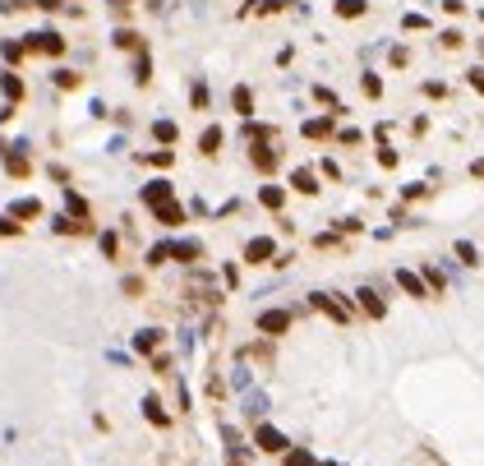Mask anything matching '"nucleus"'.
Here are the masks:
<instances>
[{
  "mask_svg": "<svg viewBox=\"0 0 484 466\" xmlns=\"http://www.w3.org/2000/svg\"><path fill=\"white\" fill-rule=\"evenodd\" d=\"M19 47H23V56H65V37L56 28H42V32H28Z\"/></svg>",
  "mask_w": 484,
  "mask_h": 466,
  "instance_id": "1",
  "label": "nucleus"
},
{
  "mask_svg": "<svg viewBox=\"0 0 484 466\" xmlns=\"http://www.w3.org/2000/svg\"><path fill=\"white\" fill-rule=\"evenodd\" d=\"M314 310H323L328 319H337V324H350V305H341V300L328 295V291H314Z\"/></svg>",
  "mask_w": 484,
  "mask_h": 466,
  "instance_id": "2",
  "label": "nucleus"
},
{
  "mask_svg": "<svg viewBox=\"0 0 484 466\" xmlns=\"http://www.w3.org/2000/svg\"><path fill=\"white\" fill-rule=\"evenodd\" d=\"M291 328V314L286 310H268V314H258V332H268V337H282Z\"/></svg>",
  "mask_w": 484,
  "mask_h": 466,
  "instance_id": "3",
  "label": "nucleus"
},
{
  "mask_svg": "<svg viewBox=\"0 0 484 466\" xmlns=\"http://www.w3.org/2000/svg\"><path fill=\"white\" fill-rule=\"evenodd\" d=\"M273 254H277V245H273V240H268V235H254V240L244 245V264H268Z\"/></svg>",
  "mask_w": 484,
  "mask_h": 466,
  "instance_id": "4",
  "label": "nucleus"
},
{
  "mask_svg": "<svg viewBox=\"0 0 484 466\" xmlns=\"http://www.w3.org/2000/svg\"><path fill=\"white\" fill-rule=\"evenodd\" d=\"M254 443H258L263 452H286V438L277 434L273 425H258V430H254Z\"/></svg>",
  "mask_w": 484,
  "mask_h": 466,
  "instance_id": "5",
  "label": "nucleus"
},
{
  "mask_svg": "<svg viewBox=\"0 0 484 466\" xmlns=\"http://www.w3.org/2000/svg\"><path fill=\"white\" fill-rule=\"evenodd\" d=\"M171 194H176V189H171V180H152V185H143V203H148V208L171 203Z\"/></svg>",
  "mask_w": 484,
  "mask_h": 466,
  "instance_id": "6",
  "label": "nucleus"
},
{
  "mask_svg": "<svg viewBox=\"0 0 484 466\" xmlns=\"http://www.w3.org/2000/svg\"><path fill=\"white\" fill-rule=\"evenodd\" d=\"M337 120L333 116H314V120H304V139H333Z\"/></svg>",
  "mask_w": 484,
  "mask_h": 466,
  "instance_id": "7",
  "label": "nucleus"
},
{
  "mask_svg": "<svg viewBox=\"0 0 484 466\" xmlns=\"http://www.w3.org/2000/svg\"><path fill=\"white\" fill-rule=\"evenodd\" d=\"M0 153H5V171H10V176H19V180H23V176L32 171V167H28V157L19 153V143H14V148H0Z\"/></svg>",
  "mask_w": 484,
  "mask_h": 466,
  "instance_id": "8",
  "label": "nucleus"
},
{
  "mask_svg": "<svg viewBox=\"0 0 484 466\" xmlns=\"http://www.w3.org/2000/svg\"><path fill=\"white\" fill-rule=\"evenodd\" d=\"M355 295H360V310L369 314V319H383V314H388V305L379 300V291H369V286H360Z\"/></svg>",
  "mask_w": 484,
  "mask_h": 466,
  "instance_id": "9",
  "label": "nucleus"
},
{
  "mask_svg": "<svg viewBox=\"0 0 484 466\" xmlns=\"http://www.w3.org/2000/svg\"><path fill=\"white\" fill-rule=\"evenodd\" d=\"M222 139H227V134H222L217 125H208V129H203V139H198V153H203V157H217V153H222Z\"/></svg>",
  "mask_w": 484,
  "mask_h": 466,
  "instance_id": "10",
  "label": "nucleus"
},
{
  "mask_svg": "<svg viewBox=\"0 0 484 466\" xmlns=\"http://www.w3.org/2000/svg\"><path fill=\"white\" fill-rule=\"evenodd\" d=\"M231 107H235V116H244V120H249V116H254V93H249L244 83H235V93H231Z\"/></svg>",
  "mask_w": 484,
  "mask_h": 466,
  "instance_id": "11",
  "label": "nucleus"
},
{
  "mask_svg": "<svg viewBox=\"0 0 484 466\" xmlns=\"http://www.w3.org/2000/svg\"><path fill=\"white\" fill-rule=\"evenodd\" d=\"M291 185L300 189V194H318V176L309 171V167H295V171H291Z\"/></svg>",
  "mask_w": 484,
  "mask_h": 466,
  "instance_id": "12",
  "label": "nucleus"
},
{
  "mask_svg": "<svg viewBox=\"0 0 484 466\" xmlns=\"http://www.w3.org/2000/svg\"><path fill=\"white\" fill-rule=\"evenodd\" d=\"M0 93L10 97V107H14L19 97H23V78H19L14 70H5V74H0Z\"/></svg>",
  "mask_w": 484,
  "mask_h": 466,
  "instance_id": "13",
  "label": "nucleus"
},
{
  "mask_svg": "<svg viewBox=\"0 0 484 466\" xmlns=\"http://www.w3.org/2000/svg\"><path fill=\"white\" fill-rule=\"evenodd\" d=\"M397 282H401V286H406V291L415 295V300H429V286H424L420 273H397Z\"/></svg>",
  "mask_w": 484,
  "mask_h": 466,
  "instance_id": "14",
  "label": "nucleus"
},
{
  "mask_svg": "<svg viewBox=\"0 0 484 466\" xmlns=\"http://www.w3.org/2000/svg\"><path fill=\"white\" fill-rule=\"evenodd\" d=\"M249 162H254L258 171H277V153H273V148H263V143L249 148Z\"/></svg>",
  "mask_w": 484,
  "mask_h": 466,
  "instance_id": "15",
  "label": "nucleus"
},
{
  "mask_svg": "<svg viewBox=\"0 0 484 466\" xmlns=\"http://www.w3.org/2000/svg\"><path fill=\"white\" fill-rule=\"evenodd\" d=\"M152 213H157V222H162V226H180V222H185V208H180V203H162V208H152Z\"/></svg>",
  "mask_w": 484,
  "mask_h": 466,
  "instance_id": "16",
  "label": "nucleus"
},
{
  "mask_svg": "<svg viewBox=\"0 0 484 466\" xmlns=\"http://www.w3.org/2000/svg\"><path fill=\"white\" fill-rule=\"evenodd\" d=\"M364 10H369V0H337V5H333L337 19H360Z\"/></svg>",
  "mask_w": 484,
  "mask_h": 466,
  "instance_id": "17",
  "label": "nucleus"
},
{
  "mask_svg": "<svg viewBox=\"0 0 484 466\" xmlns=\"http://www.w3.org/2000/svg\"><path fill=\"white\" fill-rule=\"evenodd\" d=\"M120 51H143V37H138L134 28H116V37H111Z\"/></svg>",
  "mask_w": 484,
  "mask_h": 466,
  "instance_id": "18",
  "label": "nucleus"
},
{
  "mask_svg": "<svg viewBox=\"0 0 484 466\" xmlns=\"http://www.w3.org/2000/svg\"><path fill=\"white\" fill-rule=\"evenodd\" d=\"M148 78H152V56L143 47V51H134V83H148Z\"/></svg>",
  "mask_w": 484,
  "mask_h": 466,
  "instance_id": "19",
  "label": "nucleus"
},
{
  "mask_svg": "<svg viewBox=\"0 0 484 466\" xmlns=\"http://www.w3.org/2000/svg\"><path fill=\"white\" fill-rule=\"evenodd\" d=\"M258 203H263V208H282V203H286V189L263 185V189H258Z\"/></svg>",
  "mask_w": 484,
  "mask_h": 466,
  "instance_id": "20",
  "label": "nucleus"
},
{
  "mask_svg": "<svg viewBox=\"0 0 484 466\" xmlns=\"http://www.w3.org/2000/svg\"><path fill=\"white\" fill-rule=\"evenodd\" d=\"M56 88L74 93V88H83V74H74V70H56Z\"/></svg>",
  "mask_w": 484,
  "mask_h": 466,
  "instance_id": "21",
  "label": "nucleus"
},
{
  "mask_svg": "<svg viewBox=\"0 0 484 466\" xmlns=\"http://www.w3.org/2000/svg\"><path fill=\"white\" fill-rule=\"evenodd\" d=\"M10 213H14V218H42V203H37V199H19Z\"/></svg>",
  "mask_w": 484,
  "mask_h": 466,
  "instance_id": "22",
  "label": "nucleus"
},
{
  "mask_svg": "<svg viewBox=\"0 0 484 466\" xmlns=\"http://www.w3.org/2000/svg\"><path fill=\"white\" fill-rule=\"evenodd\" d=\"M456 259H461V264H470V268H475V264H480V249H475V245H470V240H456Z\"/></svg>",
  "mask_w": 484,
  "mask_h": 466,
  "instance_id": "23",
  "label": "nucleus"
},
{
  "mask_svg": "<svg viewBox=\"0 0 484 466\" xmlns=\"http://www.w3.org/2000/svg\"><path fill=\"white\" fill-rule=\"evenodd\" d=\"M143 411H148V420H152V425H171V416L162 411V402H157V397H148V402H143Z\"/></svg>",
  "mask_w": 484,
  "mask_h": 466,
  "instance_id": "24",
  "label": "nucleus"
},
{
  "mask_svg": "<svg viewBox=\"0 0 484 466\" xmlns=\"http://www.w3.org/2000/svg\"><path fill=\"white\" fill-rule=\"evenodd\" d=\"M152 134H157L162 143H176V139H180V129H176L171 120H157V125H152Z\"/></svg>",
  "mask_w": 484,
  "mask_h": 466,
  "instance_id": "25",
  "label": "nucleus"
},
{
  "mask_svg": "<svg viewBox=\"0 0 484 466\" xmlns=\"http://www.w3.org/2000/svg\"><path fill=\"white\" fill-rule=\"evenodd\" d=\"M157 342H162V332H152V328H148V332H138V337H134V346H138V351H143V356H148V351H157Z\"/></svg>",
  "mask_w": 484,
  "mask_h": 466,
  "instance_id": "26",
  "label": "nucleus"
},
{
  "mask_svg": "<svg viewBox=\"0 0 484 466\" xmlns=\"http://www.w3.org/2000/svg\"><path fill=\"white\" fill-rule=\"evenodd\" d=\"M171 254H176L180 264H194V259H198V245H194V240H185V245H171Z\"/></svg>",
  "mask_w": 484,
  "mask_h": 466,
  "instance_id": "27",
  "label": "nucleus"
},
{
  "mask_svg": "<svg viewBox=\"0 0 484 466\" xmlns=\"http://www.w3.org/2000/svg\"><path fill=\"white\" fill-rule=\"evenodd\" d=\"M360 88H364V97H383V78L379 74H360Z\"/></svg>",
  "mask_w": 484,
  "mask_h": 466,
  "instance_id": "28",
  "label": "nucleus"
},
{
  "mask_svg": "<svg viewBox=\"0 0 484 466\" xmlns=\"http://www.w3.org/2000/svg\"><path fill=\"white\" fill-rule=\"evenodd\" d=\"M65 203H70V213H78V218H88V203L78 199V194H74L70 185H65Z\"/></svg>",
  "mask_w": 484,
  "mask_h": 466,
  "instance_id": "29",
  "label": "nucleus"
},
{
  "mask_svg": "<svg viewBox=\"0 0 484 466\" xmlns=\"http://www.w3.org/2000/svg\"><path fill=\"white\" fill-rule=\"evenodd\" d=\"M424 286H429V295H434V291H443L448 282H443V273H439V268H424Z\"/></svg>",
  "mask_w": 484,
  "mask_h": 466,
  "instance_id": "30",
  "label": "nucleus"
},
{
  "mask_svg": "<svg viewBox=\"0 0 484 466\" xmlns=\"http://www.w3.org/2000/svg\"><path fill=\"white\" fill-rule=\"evenodd\" d=\"M286 466H314V457H309L304 448H291L286 452Z\"/></svg>",
  "mask_w": 484,
  "mask_h": 466,
  "instance_id": "31",
  "label": "nucleus"
},
{
  "mask_svg": "<svg viewBox=\"0 0 484 466\" xmlns=\"http://www.w3.org/2000/svg\"><path fill=\"white\" fill-rule=\"evenodd\" d=\"M439 37H443V47H448V51H456L461 42H466V37H461V28H448V32H439Z\"/></svg>",
  "mask_w": 484,
  "mask_h": 466,
  "instance_id": "32",
  "label": "nucleus"
},
{
  "mask_svg": "<svg viewBox=\"0 0 484 466\" xmlns=\"http://www.w3.org/2000/svg\"><path fill=\"white\" fill-rule=\"evenodd\" d=\"M388 61H392L397 70H406V65H410V51L406 47H392V51H388Z\"/></svg>",
  "mask_w": 484,
  "mask_h": 466,
  "instance_id": "33",
  "label": "nucleus"
},
{
  "mask_svg": "<svg viewBox=\"0 0 484 466\" xmlns=\"http://www.w3.org/2000/svg\"><path fill=\"white\" fill-rule=\"evenodd\" d=\"M148 162H152V167H171V162H176V153H171V148H162V153H148Z\"/></svg>",
  "mask_w": 484,
  "mask_h": 466,
  "instance_id": "34",
  "label": "nucleus"
},
{
  "mask_svg": "<svg viewBox=\"0 0 484 466\" xmlns=\"http://www.w3.org/2000/svg\"><path fill=\"white\" fill-rule=\"evenodd\" d=\"M466 83L475 88V93H484V65H475V70H470V74H466Z\"/></svg>",
  "mask_w": 484,
  "mask_h": 466,
  "instance_id": "35",
  "label": "nucleus"
},
{
  "mask_svg": "<svg viewBox=\"0 0 484 466\" xmlns=\"http://www.w3.org/2000/svg\"><path fill=\"white\" fill-rule=\"evenodd\" d=\"M424 93H429V97H448V83H439V78H429V83H424Z\"/></svg>",
  "mask_w": 484,
  "mask_h": 466,
  "instance_id": "36",
  "label": "nucleus"
},
{
  "mask_svg": "<svg viewBox=\"0 0 484 466\" xmlns=\"http://www.w3.org/2000/svg\"><path fill=\"white\" fill-rule=\"evenodd\" d=\"M0 51H5V61H23V47H19V42H5Z\"/></svg>",
  "mask_w": 484,
  "mask_h": 466,
  "instance_id": "37",
  "label": "nucleus"
},
{
  "mask_svg": "<svg viewBox=\"0 0 484 466\" xmlns=\"http://www.w3.org/2000/svg\"><path fill=\"white\" fill-rule=\"evenodd\" d=\"M379 167H388V171L397 167V153H392V148H379Z\"/></svg>",
  "mask_w": 484,
  "mask_h": 466,
  "instance_id": "38",
  "label": "nucleus"
},
{
  "mask_svg": "<svg viewBox=\"0 0 484 466\" xmlns=\"http://www.w3.org/2000/svg\"><path fill=\"white\" fill-rule=\"evenodd\" d=\"M194 107H198V111L208 107V88H203V83H194Z\"/></svg>",
  "mask_w": 484,
  "mask_h": 466,
  "instance_id": "39",
  "label": "nucleus"
},
{
  "mask_svg": "<svg viewBox=\"0 0 484 466\" xmlns=\"http://www.w3.org/2000/svg\"><path fill=\"white\" fill-rule=\"evenodd\" d=\"M0 235H19V222H10V218H0Z\"/></svg>",
  "mask_w": 484,
  "mask_h": 466,
  "instance_id": "40",
  "label": "nucleus"
},
{
  "mask_svg": "<svg viewBox=\"0 0 484 466\" xmlns=\"http://www.w3.org/2000/svg\"><path fill=\"white\" fill-rule=\"evenodd\" d=\"M470 176H475V180H484V157H475V162H470Z\"/></svg>",
  "mask_w": 484,
  "mask_h": 466,
  "instance_id": "41",
  "label": "nucleus"
},
{
  "mask_svg": "<svg viewBox=\"0 0 484 466\" xmlns=\"http://www.w3.org/2000/svg\"><path fill=\"white\" fill-rule=\"evenodd\" d=\"M129 5H134V0H111V10H116V14H125Z\"/></svg>",
  "mask_w": 484,
  "mask_h": 466,
  "instance_id": "42",
  "label": "nucleus"
},
{
  "mask_svg": "<svg viewBox=\"0 0 484 466\" xmlns=\"http://www.w3.org/2000/svg\"><path fill=\"white\" fill-rule=\"evenodd\" d=\"M323 466H328V462H323Z\"/></svg>",
  "mask_w": 484,
  "mask_h": 466,
  "instance_id": "43",
  "label": "nucleus"
}]
</instances>
